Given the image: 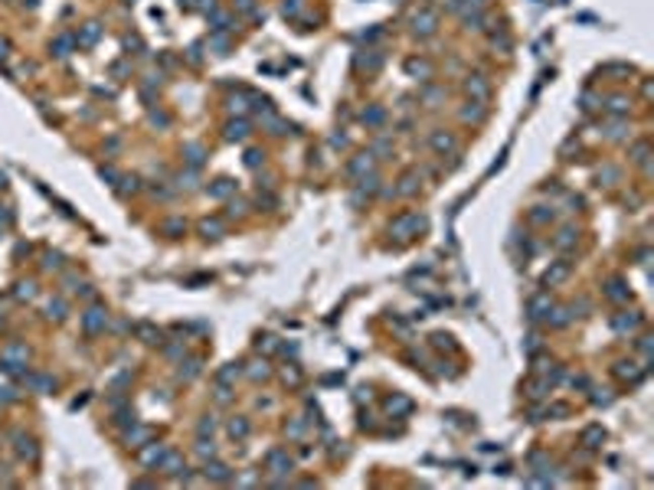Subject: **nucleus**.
Returning a JSON list of instances; mask_svg holds the SVG:
<instances>
[{
  "label": "nucleus",
  "mask_w": 654,
  "mask_h": 490,
  "mask_svg": "<svg viewBox=\"0 0 654 490\" xmlns=\"http://www.w3.org/2000/svg\"><path fill=\"white\" fill-rule=\"evenodd\" d=\"M426 229V216H419V212H409V216H399L393 223V232L399 239H412V236H419V232Z\"/></svg>",
  "instance_id": "nucleus-1"
},
{
  "label": "nucleus",
  "mask_w": 654,
  "mask_h": 490,
  "mask_svg": "<svg viewBox=\"0 0 654 490\" xmlns=\"http://www.w3.org/2000/svg\"><path fill=\"white\" fill-rule=\"evenodd\" d=\"M435 30H438V13L435 10L422 7V10L412 13V33H415V36H432Z\"/></svg>",
  "instance_id": "nucleus-2"
},
{
  "label": "nucleus",
  "mask_w": 654,
  "mask_h": 490,
  "mask_svg": "<svg viewBox=\"0 0 654 490\" xmlns=\"http://www.w3.org/2000/svg\"><path fill=\"white\" fill-rule=\"evenodd\" d=\"M105 320H108V314H105V307H88L85 314H82V327L88 330V334H99V330H105Z\"/></svg>",
  "instance_id": "nucleus-3"
},
{
  "label": "nucleus",
  "mask_w": 654,
  "mask_h": 490,
  "mask_svg": "<svg viewBox=\"0 0 654 490\" xmlns=\"http://www.w3.org/2000/svg\"><path fill=\"white\" fill-rule=\"evenodd\" d=\"M370 167H373V150H363V154H357L350 164H347V174H350V177H363Z\"/></svg>",
  "instance_id": "nucleus-4"
},
{
  "label": "nucleus",
  "mask_w": 654,
  "mask_h": 490,
  "mask_svg": "<svg viewBox=\"0 0 654 490\" xmlns=\"http://www.w3.org/2000/svg\"><path fill=\"white\" fill-rule=\"evenodd\" d=\"M464 88H468V95H475L478 101H488V95H491V88H488V82H484V75H471V79L464 82Z\"/></svg>",
  "instance_id": "nucleus-5"
},
{
  "label": "nucleus",
  "mask_w": 654,
  "mask_h": 490,
  "mask_svg": "<svg viewBox=\"0 0 654 490\" xmlns=\"http://www.w3.org/2000/svg\"><path fill=\"white\" fill-rule=\"evenodd\" d=\"M429 144H432L435 154H451V150H455V137L445 134V131H435V134L429 137Z\"/></svg>",
  "instance_id": "nucleus-6"
},
{
  "label": "nucleus",
  "mask_w": 654,
  "mask_h": 490,
  "mask_svg": "<svg viewBox=\"0 0 654 490\" xmlns=\"http://www.w3.org/2000/svg\"><path fill=\"white\" fill-rule=\"evenodd\" d=\"M612 327H615L618 334H625V330L631 334V330H638V327H641V314H618L615 320H612Z\"/></svg>",
  "instance_id": "nucleus-7"
},
{
  "label": "nucleus",
  "mask_w": 654,
  "mask_h": 490,
  "mask_svg": "<svg viewBox=\"0 0 654 490\" xmlns=\"http://www.w3.org/2000/svg\"><path fill=\"white\" fill-rule=\"evenodd\" d=\"M566 278H569V261H559V265H553V268L543 275V285L553 288V285H559V281H566Z\"/></svg>",
  "instance_id": "nucleus-8"
},
{
  "label": "nucleus",
  "mask_w": 654,
  "mask_h": 490,
  "mask_svg": "<svg viewBox=\"0 0 654 490\" xmlns=\"http://www.w3.org/2000/svg\"><path fill=\"white\" fill-rule=\"evenodd\" d=\"M386 412L389 415H409V412H412V402H409L406 396H393L386 402Z\"/></svg>",
  "instance_id": "nucleus-9"
},
{
  "label": "nucleus",
  "mask_w": 654,
  "mask_h": 490,
  "mask_svg": "<svg viewBox=\"0 0 654 490\" xmlns=\"http://www.w3.org/2000/svg\"><path fill=\"white\" fill-rule=\"evenodd\" d=\"M157 467H161V471H167V474H177V471H183V458H180L177 451H167Z\"/></svg>",
  "instance_id": "nucleus-10"
},
{
  "label": "nucleus",
  "mask_w": 654,
  "mask_h": 490,
  "mask_svg": "<svg viewBox=\"0 0 654 490\" xmlns=\"http://www.w3.org/2000/svg\"><path fill=\"white\" fill-rule=\"evenodd\" d=\"M249 137V124L246 121H229L226 124V141H246Z\"/></svg>",
  "instance_id": "nucleus-11"
},
{
  "label": "nucleus",
  "mask_w": 654,
  "mask_h": 490,
  "mask_svg": "<svg viewBox=\"0 0 654 490\" xmlns=\"http://www.w3.org/2000/svg\"><path fill=\"white\" fill-rule=\"evenodd\" d=\"M546 314H549V298H546V294L533 298L530 301V314H527V317H530V320H540V317H546Z\"/></svg>",
  "instance_id": "nucleus-12"
},
{
  "label": "nucleus",
  "mask_w": 654,
  "mask_h": 490,
  "mask_svg": "<svg viewBox=\"0 0 654 490\" xmlns=\"http://www.w3.org/2000/svg\"><path fill=\"white\" fill-rule=\"evenodd\" d=\"M200 232H203L206 239H219L222 232H226V226H222V219H203V223H200Z\"/></svg>",
  "instance_id": "nucleus-13"
},
{
  "label": "nucleus",
  "mask_w": 654,
  "mask_h": 490,
  "mask_svg": "<svg viewBox=\"0 0 654 490\" xmlns=\"http://www.w3.org/2000/svg\"><path fill=\"white\" fill-rule=\"evenodd\" d=\"M602 441H605V431L599 428V425H589V428L582 431V445L586 448H599Z\"/></svg>",
  "instance_id": "nucleus-14"
},
{
  "label": "nucleus",
  "mask_w": 654,
  "mask_h": 490,
  "mask_svg": "<svg viewBox=\"0 0 654 490\" xmlns=\"http://www.w3.org/2000/svg\"><path fill=\"white\" fill-rule=\"evenodd\" d=\"M203 474H206L210 480H219V484H222V480H229V467L219 464V461H210V464L203 467Z\"/></svg>",
  "instance_id": "nucleus-15"
},
{
  "label": "nucleus",
  "mask_w": 654,
  "mask_h": 490,
  "mask_svg": "<svg viewBox=\"0 0 654 490\" xmlns=\"http://www.w3.org/2000/svg\"><path fill=\"white\" fill-rule=\"evenodd\" d=\"M268 464H272V471H278V474H288L291 471L288 454H282V451H268Z\"/></svg>",
  "instance_id": "nucleus-16"
},
{
  "label": "nucleus",
  "mask_w": 654,
  "mask_h": 490,
  "mask_svg": "<svg viewBox=\"0 0 654 490\" xmlns=\"http://www.w3.org/2000/svg\"><path fill=\"white\" fill-rule=\"evenodd\" d=\"M615 372H618L622 379H631V383H638V379L644 376V369H638V363H618Z\"/></svg>",
  "instance_id": "nucleus-17"
},
{
  "label": "nucleus",
  "mask_w": 654,
  "mask_h": 490,
  "mask_svg": "<svg viewBox=\"0 0 654 490\" xmlns=\"http://www.w3.org/2000/svg\"><path fill=\"white\" fill-rule=\"evenodd\" d=\"M406 72H409V75H422V79H429V75H432V66H429L426 59H409V62H406Z\"/></svg>",
  "instance_id": "nucleus-18"
},
{
  "label": "nucleus",
  "mask_w": 654,
  "mask_h": 490,
  "mask_svg": "<svg viewBox=\"0 0 654 490\" xmlns=\"http://www.w3.org/2000/svg\"><path fill=\"white\" fill-rule=\"evenodd\" d=\"M229 193H236V183H232V180H226V177L210 186V196H216V199H226Z\"/></svg>",
  "instance_id": "nucleus-19"
},
{
  "label": "nucleus",
  "mask_w": 654,
  "mask_h": 490,
  "mask_svg": "<svg viewBox=\"0 0 654 490\" xmlns=\"http://www.w3.org/2000/svg\"><path fill=\"white\" fill-rule=\"evenodd\" d=\"M576 236H579V232H576L573 226H566V229H559V236L553 239V245L556 248H569V245H576Z\"/></svg>",
  "instance_id": "nucleus-20"
},
{
  "label": "nucleus",
  "mask_w": 654,
  "mask_h": 490,
  "mask_svg": "<svg viewBox=\"0 0 654 490\" xmlns=\"http://www.w3.org/2000/svg\"><path fill=\"white\" fill-rule=\"evenodd\" d=\"M399 183H402V186H396V193H399V196H412V193L419 190V177H415V174H406Z\"/></svg>",
  "instance_id": "nucleus-21"
},
{
  "label": "nucleus",
  "mask_w": 654,
  "mask_h": 490,
  "mask_svg": "<svg viewBox=\"0 0 654 490\" xmlns=\"http://www.w3.org/2000/svg\"><path fill=\"white\" fill-rule=\"evenodd\" d=\"M605 294H609L612 301H628V288L622 285V281H609V288H605Z\"/></svg>",
  "instance_id": "nucleus-22"
},
{
  "label": "nucleus",
  "mask_w": 654,
  "mask_h": 490,
  "mask_svg": "<svg viewBox=\"0 0 654 490\" xmlns=\"http://www.w3.org/2000/svg\"><path fill=\"white\" fill-rule=\"evenodd\" d=\"M99 33H102V26H99V23H85V30H82L79 43H82V46H92L95 39H99Z\"/></svg>",
  "instance_id": "nucleus-23"
},
{
  "label": "nucleus",
  "mask_w": 654,
  "mask_h": 490,
  "mask_svg": "<svg viewBox=\"0 0 654 490\" xmlns=\"http://www.w3.org/2000/svg\"><path fill=\"white\" fill-rule=\"evenodd\" d=\"M17 451H20V458H30V461H36V454H39V451H36V441H33V438H20V448H17Z\"/></svg>",
  "instance_id": "nucleus-24"
},
{
  "label": "nucleus",
  "mask_w": 654,
  "mask_h": 490,
  "mask_svg": "<svg viewBox=\"0 0 654 490\" xmlns=\"http://www.w3.org/2000/svg\"><path fill=\"white\" fill-rule=\"evenodd\" d=\"M197 454H200V458H216V445H213V438L206 441V434H200V441H197Z\"/></svg>",
  "instance_id": "nucleus-25"
},
{
  "label": "nucleus",
  "mask_w": 654,
  "mask_h": 490,
  "mask_svg": "<svg viewBox=\"0 0 654 490\" xmlns=\"http://www.w3.org/2000/svg\"><path fill=\"white\" fill-rule=\"evenodd\" d=\"M481 118H484L481 101H471V108H461V121H481Z\"/></svg>",
  "instance_id": "nucleus-26"
},
{
  "label": "nucleus",
  "mask_w": 654,
  "mask_h": 490,
  "mask_svg": "<svg viewBox=\"0 0 654 490\" xmlns=\"http://www.w3.org/2000/svg\"><path fill=\"white\" fill-rule=\"evenodd\" d=\"M164 454H167L164 448H157V445H154V448H148V451L141 454V464H148V467H151V464H161V458H164Z\"/></svg>",
  "instance_id": "nucleus-27"
},
{
  "label": "nucleus",
  "mask_w": 654,
  "mask_h": 490,
  "mask_svg": "<svg viewBox=\"0 0 654 490\" xmlns=\"http://www.w3.org/2000/svg\"><path fill=\"white\" fill-rule=\"evenodd\" d=\"M183 154H186V160H190L193 167H200V164H203V147H200V144H186Z\"/></svg>",
  "instance_id": "nucleus-28"
},
{
  "label": "nucleus",
  "mask_w": 654,
  "mask_h": 490,
  "mask_svg": "<svg viewBox=\"0 0 654 490\" xmlns=\"http://www.w3.org/2000/svg\"><path fill=\"white\" fill-rule=\"evenodd\" d=\"M236 376H239V363H226V369H219V372H216V379H219L222 386H226V383H232Z\"/></svg>",
  "instance_id": "nucleus-29"
},
{
  "label": "nucleus",
  "mask_w": 654,
  "mask_h": 490,
  "mask_svg": "<svg viewBox=\"0 0 654 490\" xmlns=\"http://www.w3.org/2000/svg\"><path fill=\"white\" fill-rule=\"evenodd\" d=\"M229 434H232V438H246V434H249V422H246V418H232V422H229Z\"/></svg>",
  "instance_id": "nucleus-30"
},
{
  "label": "nucleus",
  "mask_w": 654,
  "mask_h": 490,
  "mask_svg": "<svg viewBox=\"0 0 654 490\" xmlns=\"http://www.w3.org/2000/svg\"><path fill=\"white\" fill-rule=\"evenodd\" d=\"M137 334L144 337V343H161V330H154L151 323H141V327H137Z\"/></svg>",
  "instance_id": "nucleus-31"
},
{
  "label": "nucleus",
  "mask_w": 654,
  "mask_h": 490,
  "mask_svg": "<svg viewBox=\"0 0 654 490\" xmlns=\"http://www.w3.org/2000/svg\"><path fill=\"white\" fill-rule=\"evenodd\" d=\"M46 314H50V317H56V320H62V317H66V301H62V298L50 301V307H46Z\"/></svg>",
  "instance_id": "nucleus-32"
},
{
  "label": "nucleus",
  "mask_w": 654,
  "mask_h": 490,
  "mask_svg": "<svg viewBox=\"0 0 654 490\" xmlns=\"http://www.w3.org/2000/svg\"><path fill=\"white\" fill-rule=\"evenodd\" d=\"M383 118H386V112H383V108H370V112H363V124H373V128H377V124H383Z\"/></svg>",
  "instance_id": "nucleus-33"
},
{
  "label": "nucleus",
  "mask_w": 654,
  "mask_h": 490,
  "mask_svg": "<svg viewBox=\"0 0 654 490\" xmlns=\"http://www.w3.org/2000/svg\"><path fill=\"white\" fill-rule=\"evenodd\" d=\"M546 389H549V383H530V386H527V396H530V399H543Z\"/></svg>",
  "instance_id": "nucleus-34"
},
{
  "label": "nucleus",
  "mask_w": 654,
  "mask_h": 490,
  "mask_svg": "<svg viewBox=\"0 0 654 490\" xmlns=\"http://www.w3.org/2000/svg\"><path fill=\"white\" fill-rule=\"evenodd\" d=\"M262 164H265V154H262V150H249L246 154V167L255 170V167H262Z\"/></svg>",
  "instance_id": "nucleus-35"
},
{
  "label": "nucleus",
  "mask_w": 654,
  "mask_h": 490,
  "mask_svg": "<svg viewBox=\"0 0 654 490\" xmlns=\"http://www.w3.org/2000/svg\"><path fill=\"white\" fill-rule=\"evenodd\" d=\"M197 372H200V360H190V363H186V369H180V379H183V383H190Z\"/></svg>",
  "instance_id": "nucleus-36"
},
{
  "label": "nucleus",
  "mask_w": 654,
  "mask_h": 490,
  "mask_svg": "<svg viewBox=\"0 0 654 490\" xmlns=\"http://www.w3.org/2000/svg\"><path fill=\"white\" fill-rule=\"evenodd\" d=\"M148 438H151V431H148V428H134V431H131V434H128V445H134V448H141V445H137V441H148Z\"/></svg>",
  "instance_id": "nucleus-37"
},
{
  "label": "nucleus",
  "mask_w": 654,
  "mask_h": 490,
  "mask_svg": "<svg viewBox=\"0 0 654 490\" xmlns=\"http://www.w3.org/2000/svg\"><path fill=\"white\" fill-rule=\"evenodd\" d=\"M298 10H301V0H285V4H282L285 17H298Z\"/></svg>",
  "instance_id": "nucleus-38"
},
{
  "label": "nucleus",
  "mask_w": 654,
  "mask_h": 490,
  "mask_svg": "<svg viewBox=\"0 0 654 490\" xmlns=\"http://www.w3.org/2000/svg\"><path fill=\"white\" fill-rule=\"evenodd\" d=\"M69 49H72V39H69V36L56 39V56H69Z\"/></svg>",
  "instance_id": "nucleus-39"
},
{
  "label": "nucleus",
  "mask_w": 654,
  "mask_h": 490,
  "mask_svg": "<svg viewBox=\"0 0 654 490\" xmlns=\"http://www.w3.org/2000/svg\"><path fill=\"white\" fill-rule=\"evenodd\" d=\"M249 376H252V379H268V366H265V363H252Z\"/></svg>",
  "instance_id": "nucleus-40"
},
{
  "label": "nucleus",
  "mask_w": 654,
  "mask_h": 490,
  "mask_svg": "<svg viewBox=\"0 0 654 490\" xmlns=\"http://www.w3.org/2000/svg\"><path fill=\"white\" fill-rule=\"evenodd\" d=\"M137 177H121V193H137Z\"/></svg>",
  "instance_id": "nucleus-41"
},
{
  "label": "nucleus",
  "mask_w": 654,
  "mask_h": 490,
  "mask_svg": "<svg viewBox=\"0 0 654 490\" xmlns=\"http://www.w3.org/2000/svg\"><path fill=\"white\" fill-rule=\"evenodd\" d=\"M183 229H186V226L180 223V219H170V223H164V232H170V236H180Z\"/></svg>",
  "instance_id": "nucleus-42"
},
{
  "label": "nucleus",
  "mask_w": 654,
  "mask_h": 490,
  "mask_svg": "<svg viewBox=\"0 0 654 490\" xmlns=\"http://www.w3.org/2000/svg\"><path fill=\"white\" fill-rule=\"evenodd\" d=\"M210 46H213V49H219V56H226L229 39H226V36H213V39H210Z\"/></svg>",
  "instance_id": "nucleus-43"
},
{
  "label": "nucleus",
  "mask_w": 654,
  "mask_h": 490,
  "mask_svg": "<svg viewBox=\"0 0 654 490\" xmlns=\"http://www.w3.org/2000/svg\"><path fill=\"white\" fill-rule=\"evenodd\" d=\"M625 108H628V101H625V98H618V95H615V98H609V112H615V115H622V112H625Z\"/></svg>",
  "instance_id": "nucleus-44"
},
{
  "label": "nucleus",
  "mask_w": 654,
  "mask_h": 490,
  "mask_svg": "<svg viewBox=\"0 0 654 490\" xmlns=\"http://www.w3.org/2000/svg\"><path fill=\"white\" fill-rule=\"evenodd\" d=\"M213 431H216V418H213V415H206L203 422H200V434H213Z\"/></svg>",
  "instance_id": "nucleus-45"
},
{
  "label": "nucleus",
  "mask_w": 654,
  "mask_h": 490,
  "mask_svg": "<svg viewBox=\"0 0 654 490\" xmlns=\"http://www.w3.org/2000/svg\"><path fill=\"white\" fill-rule=\"evenodd\" d=\"M46 268H62V255L59 252H46V261H43Z\"/></svg>",
  "instance_id": "nucleus-46"
},
{
  "label": "nucleus",
  "mask_w": 654,
  "mask_h": 490,
  "mask_svg": "<svg viewBox=\"0 0 654 490\" xmlns=\"http://www.w3.org/2000/svg\"><path fill=\"white\" fill-rule=\"evenodd\" d=\"M644 154H648V144H635L631 147V160H644Z\"/></svg>",
  "instance_id": "nucleus-47"
},
{
  "label": "nucleus",
  "mask_w": 654,
  "mask_h": 490,
  "mask_svg": "<svg viewBox=\"0 0 654 490\" xmlns=\"http://www.w3.org/2000/svg\"><path fill=\"white\" fill-rule=\"evenodd\" d=\"M549 219H553V209L543 212V206H537V212H533V223H549Z\"/></svg>",
  "instance_id": "nucleus-48"
},
{
  "label": "nucleus",
  "mask_w": 654,
  "mask_h": 490,
  "mask_svg": "<svg viewBox=\"0 0 654 490\" xmlns=\"http://www.w3.org/2000/svg\"><path fill=\"white\" fill-rule=\"evenodd\" d=\"M592 402H595V405H609V402H612V396H609V389H602V392H595V396H592Z\"/></svg>",
  "instance_id": "nucleus-49"
},
{
  "label": "nucleus",
  "mask_w": 654,
  "mask_h": 490,
  "mask_svg": "<svg viewBox=\"0 0 654 490\" xmlns=\"http://www.w3.org/2000/svg\"><path fill=\"white\" fill-rule=\"evenodd\" d=\"M445 95V88H432V92H426V101H429V108H432V101H438Z\"/></svg>",
  "instance_id": "nucleus-50"
},
{
  "label": "nucleus",
  "mask_w": 654,
  "mask_h": 490,
  "mask_svg": "<svg viewBox=\"0 0 654 490\" xmlns=\"http://www.w3.org/2000/svg\"><path fill=\"white\" fill-rule=\"evenodd\" d=\"M537 347H540V337L530 334V337H527V353H537Z\"/></svg>",
  "instance_id": "nucleus-51"
},
{
  "label": "nucleus",
  "mask_w": 654,
  "mask_h": 490,
  "mask_svg": "<svg viewBox=\"0 0 654 490\" xmlns=\"http://www.w3.org/2000/svg\"><path fill=\"white\" fill-rule=\"evenodd\" d=\"M17 294H20V298H33V294H36V288H33L30 281H26V285H20V291H17Z\"/></svg>",
  "instance_id": "nucleus-52"
},
{
  "label": "nucleus",
  "mask_w": 654,
  "mask_h": 490,
  "mask_svg": "<svg viewBox=\"0 0 654 490\" xmlns=\"http://www.w3.org/2000/svg\"><path fill=\"white\" fill-rule=\"evenodd\" d=\"M229 112H239V115H242V112H246V101H242V98L236 101V98H232V101H229Z\"/></svg>",
  "instance_id": "nucleus-53"
},
{
  "label": "nucleus",
  "mask_w": 654,
  "mask_h": 490,
  "mask_svg": "<svg viewBox=\"0 0 654 490\" xmlns=\"http://www.w3.org/2000/svg\"><path fill=\"white\" fill-rule=\"evenodd\" d=\"M236 7H239L242 13H249V10H252V7H255V0H236Z\"/></svg>",
  "instance_id": "nucleus-54"
},
{
  "label": "nucleus",
  "mask_w": 654,
  "mask_h": 490,
  "mask_svg": "<svg viewBox=\"0 0 654 490\" xmlns=\"http://www.w3.org/2000/svg\"><path fill=\"white\" fill-rule=\"evenodd\" d=\"M288 434H291V438H298V434H301V422H291L288 425Z\"/></svg>",
  "instance_id": "nucleus-55"
},
{
  "label": "nucleus",
  "mask_w": 654,
  "mask_h": 490,
  "mask_svg": "<svg viewBox=\"0 0 654 490\" xmlns=\"http://www.w3.org/2000/svg\"><path fill=\"white\" fill-rule=\"evenodd\" d=\"M102 177H105V180H118V174L111 167H102Z\"/></svg>",
  "instance_id": "nucleus-56"
},
{
  "label": "nucleus",
  "mask_w": 654,
  "mask_h": 490,
  "mask_svg": "<svg viewBox=\"0 0 654 490\" xmlns=\"http://www.w3.org/2000/svg\"><path fill=\"white\" fill-rule=\"evenodd\" d=\"M4 183H7V180H4V174H0V190H4Z\"/></svg>",
  "instance_id": "nucleus-57"
}]
</instances>
